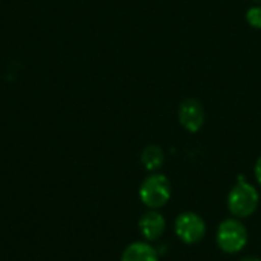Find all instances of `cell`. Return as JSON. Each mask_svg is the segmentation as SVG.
<instances>
[{"label":"cell","mask_w":261,"mask_h":261,"mask_svg":"<svg viewBox=\"0 0 261 261\" xmlns=\"http://www.w3.org/2000/svg\"><path fill=\"white\" fill-rule=\"evenodd\" d=\"M260 205V193L255 185L245 179V176H239L236 185L229 190L226 197V206L232 217L236 219H248L258 210Z\"/></svg>","instance_id":"1"},{"label":"cell","mask_w":261,"mask_h":261,"mask_svg":"<svg viewBox=\"0 0 261 261\" xmlns=\"http://www.w3.org/2000/svg\"><path fill=\"white\" fill-rule=\"evenodd\" d=\"M248 240V229L240 219L231 216L219 223L216 231V243L222 252L236 255L246 248Z\"/></svg>","instance_id":"2"},{"label":"cell","mask_w":261,"mask_h":261,"mask_svg":"<svg viewBox=\"0 0 261 261\" xmlns=\"http://www.w3.org/2000/svg\"><path fill=\"white\" fill-rule=\"evenodd\" d=\"M139 199L148 210H161L171 199V182L165 174L150 173L139 187Z\"/></svg>","instance_id":"3"},{"label":"cell","mask_w":261,"mask_h":261,"mask_svg":"<svg viewBox=\"0 0 261 261\" xmlns=\"http://www.w3.org/2000/svg\"><path fill=\"white\" fill-rule=\"evenodd\" d=\"M174 232L185 245H197L206 236L205 220L194 211H184L174 220Z\"/></svg>","instance_id":"4"},{"label":"cell","mask_w":261,"mask_h":261,"mask_svg":"<svg viewBox=\"0 0 261 261\" xmlns=\"http://www.w3.org/2000/svg\"><path fill=\"white\" fill-rule=\"evenodd\" d=\"M177 121L182 125V128L188 133L200 132L206 121L203 104L194 96L185 98L177 107Z\"/></svg>","instance_id":"5"},{"label":"cell","mask_w":261,"mask_h":261,"mask_svg":"<svg viewBox=\"0 0 261 261\" xmlns=\"http://www.w3.org/2000/svg\"><path fill=\"white\" fill-rule=\"evenodd\" d=\"M165 228H167V220L159 213V210H148L147 213L141 216L138 222V229L141 236L145 239V242H150V243L162 239Z\"/></svg>","instance_id":"6"},{"label":"cell","mask_w":261,"mask_h":261,"mask_svg":"<svg viewBox=\"0 0 261 261\" xmlns=\"http://www.w3.org/2000/svg\"><path fill=\"white\" fill-rule=\"evenodd\" d=\"M121 261H159V252L150 242H133L124 249Z\"/></svg>","instance_id":"7"},{"label":"cell","mask_w":261,"mask_h":261,"mask_svg":"<svg viewBox=\"0 0 261 261\" xmlns=\"http://www.w3.org/2000/svg\"><path fill=\"white\" fill-rule=\"evenodd\" d=\"M141 164L150 173H158L165 164V151L159 145H147L141 153Z\"/></svg>","instance_id":"8"},{"label":"cell","mask_w":261,"mask_h":261,"mask_svg":"<svg viewBox=\"0 0 261 261\" xmlns=\"http://www.w3.org/2000/svg\"><path fill=\"white\" fill-rule=\"evenodd\" d=\"M248 24L254 29L261 31V5H252L245 15Z\"/></svg>","instance_id":"9"},{"label":"cell","mask_w":261,"mask_h":261,"mask_svg":"<svg viewBox=\"0 0 261 261\" xmlns=\"http://www.w3.org/2000/svg\"><path fill=\"white\" fill-rule=\"evenodd\" d=\"M254 176H255V180H257L258 187H261V156L257 159V162L254 165Z\"/></svg>","instance_id":"10"},{"label":"cell","mask_w":261,"mask_h":261,"mask_svg":"<svg viewBox=\"0 0 261 261\" xmlns=\"http://www.w3.org/2000/svg\"><path fill=\"white\" fill-rule=\"evenodd\" d=\"M239 261H261V258L258 257H255V255H246V257H243V258H240Z\"/></svg>","instance_id":"11"},{"label":"cell","mask_w":261,"mask_h":261,"mask_svg":"<svg viewBox=\"0 0 261 261\" xmlns=\"http://www.w3.org/2000/svg\"><path fill=\"white\" fill-rule=\"evenodd\" d=\"M252 5H261V0H251Z\"/></svg>","instance_id":"12"}]
</instances>
